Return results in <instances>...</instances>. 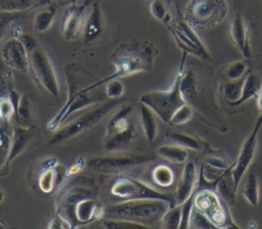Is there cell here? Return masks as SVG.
<instances>
[{
	"instance_id": "1",
	"label": "cell",
	"mask_w": 262,
	"mask_h": 229,
	"mask_svg": "<svg viewBox=\"0 0 262 229\" xmlns=\"http://www.w3.org/2000/svg\"><path fill=\"white\" fill-rule=\"evenodd\" d=\"M98 187L87 177L74 178L59 193L55 214L63 217L72 227L86 225L103 218L104 208L97 200Z\"/></svg>"
},
{
	"instance_id": "2",
	"label": "cell",
	"mask_w": 262,
	"mask_h": 229,
	"mask_svg": "<svg viewBox=\"0 0 262 229\" xmlns=\"http://www.w3.org/2000/svg\"><path fill=\"white\" fill-rule=\"evenodd\" d=\"M64 77L67 99L56 116L48 123L47 128L50 131H56L71 114L92 104L102 102L103 97H106L96 92V89L100 87L99 80L78 64L66 65Z\"/></svg>"
},
{
	"instance_id": "3",
	"label": "cell",
	"mask_w": 262,
	"mask_h": 229,
	"mask_svg": "<svg viewBox=\"0 0 262 229\" xmlns=\"http://www.w3.org/2000/svg\"><path fill=\"white\" fill-rule=\"evenodd\" d=\"M158 54V48L147 40L133 39L124 42L110 56V60L115 67L114 73L105 79L99 80L98 84L101 86L113 79H121L141 72H148L152 68Z\"/></svg>"
},
{
	"instance_id": "4",
	"label": "cell",
	"mask_w": 262,
	"mask_h": 229,
	"mask_svg": "<svg viewBox=\"0 0 262 229\" xmlns=\"http://www.w3.org/2000/svg\"><path fill=\"white\" fill-rule=\"evenodd\" d=\"M170 203L162 199H130L104 208L103 218L123 219L145 224L161 220Z\"/></svg>"
},
{
	"instance_id": "5",
	"label": "cell",
	"mask_w": 262,
	"mask_h": 229,
	"mask_svg": "<svg viewBox=\"0 0 262 229\" xmlns=\"http://www.w3.org/2000/svg\"><path fill=\"white\" fill-rule=\"evenodd\" d=\"M18 38L28 50L30 72L33 78L46 92L54 97L57 96L59 93L58 80L53 64L45 49L39 44L38 40L30 34L21 33Z\"/></svg>"
},
{
	"instance_id": "6",
	"label": "cell",
	"mask_w": 262,
	"mask_h": 229,
	"mask_svg": "<svg viewBox=\"0 0 262 229\" xmlns=\"http://www.w3.org/2000/svg\"><path fill=\"white\" fill-rule=\"evenodd\" d=\"M185 55L186 52H184L183 54L179 70L175 76L173 84L168 90L149 91L141 94L139 97V102L147 105L157 114V117L166 124H169L174 112L181 105L186 103L180 89L181 77L184 70Z\"/></svg>"
},
{
	"instance_id": "7",
	"label": "cell",
	"mask_w": 262,
	"mask_h": 229,
	"mask_svg": "<svg viewBox=\"0 0 262 229\" xmlns=\"http://www.w3.org/2000/svg\"><path fill=\"white\" fill-rule=\"evenodd\" d=\"M132 106L121 105L108 121L102 146L107 152L125 150L131 146L136 137V129L131 120Z\"/></svg>"
},
{
	"instance_id": "8",
	"label": "cell",
	"mask_w": 262,
	"mask_h": 229,
	"mask_svg": "<svg viewBox=\"0 0 262 229\" xmlns=\"http://www.w3.org/2000/svg\"><path fill=\"white\" fill-rule=\"evenodd\" d=\"M229 11L226 0H189L184 19L195 30H208L222 22Z\"/></svg>"
},
{
	"instance_id": "9",
	"label": "cell",
	"mask_w": 262,
	"mask_h": 229,
	"mask_svg": "<svg viewBox=\"0 0 262 229\" xmlns=\"http://www.w3.org/2000/svg\"><path fill=\"white\" fill-rule=\"evenodd\" d=\"M111 194L123 200L130 199H162L175 205L174 193L162 192L145 182L129 176L118 177L111 186Z\"/></svg>"
},
{
	"instance_id": "10",
	"label": "cell",
	"mask_w": 262,
	"mask_h": 229,
	"mask_svg": "<svg viewBox=\"0 0 262 229\" xmlns=\"http://www.w3.org/2000/svg\"><path fill=\"white\" fill-rule=\"evenodd\" d=\"M120 104V99H110L106 102H101L96 107L88 110L87 112L83 113L73 122L69 123L68 125L56 131V133L51 138L50 144H58L64 142L91 129L92 127L97 125L108 112H111Z\"/></svg>"
},
{
	"instance_id": "11",
	"label": "cell",
	"mask_w": 262,
	"mask_h": 229,
	"mask_svg": "<svg viewBox=\"0 0 262 229\" xmlns=\"http://www.w3.org/2000/svg\"><path fill=\"white\" fill-rule=\"evenodd\" d=\"M194 209L205 214L215 227H237L217 192L210 188H196L193 193Z\"/></svg>"
},
{
	"instance_id": "12",
	"label": "cell",
	"mask_w": 262,
	"mask_h": 229,
	"mask_svg": "<svg viewBox=\"0 0 262 229\" xmlns=\"http://www.w3.org/2000/svg\"><path fill=\"white\" fill-rule=\"evenodd\" d=\"M261 127H262V113L258 118L252 132L250 133L248 138L244 141L235 162L230 165L229 175L232 180L233 188L235 192L237 191L242 179L244 178L246 172L249 170L254 159L256 149H257V143H258V134Z\"/></svg>"
},
{
	"instance_id": "13",
	"label": "cell",
	"mask_w": 262,
	"mask_h": 229,
	"mask_svg": "<svg viewBox=\"0 0 262 229\" xmlns=\"http://www.w3.org/2000/svg\"><path fill=\"white\" fill-rule=\"evenodd\" d=\"M177 45L186 53H190L201 59L211 61V55L193 29L185 19L169 26Z\"/></svg>"
},
{
	"instance_id": "14",
	"label": "cell",
	"mask_w": 262,
	"mask_h": 229,
	"mask_svg": "<svg viewBox=\"0 0 262 229\" xmlns=\"http://www.w3.org/2000/svg\"><path fill=\"white\" fill-rule=\"evenodd\" d=\"M157 158L154 154H120L111 156H96L91 158L87 166L90 169L102 172H115L132 167H138L143 164L154 162Z\"/></svg>"
},
{
	"instance_id": "15",
	"label": "cell",
	"mask_w": 262,
	"mask_h": 229,
	"mask_svg": "<svg viewBox=\"0 0 262 229\" xmlns=\"http://www.w3.org/2000/svg\"><path fill=\"white\" fill-rule=\"evenodd\" d=\"M89 6L88 3H72L63 11L61 17V34L64 40L75 41L82 37Z\"/></svg>"
},
{
	"instance_id": "16",
	"label": "cell",
	"mask_w": 262,
	"mask_h": 229,
	"mask_svg": "<svg viewBox=\"0 0 262 229\" xmlns=\"http://www.w3.org/2000/svg\"><path fill=\"white\" fill-rule=\"evenodd\" d=\"M1 59L11 70L23 74L30 72L29 53L18 37L13 36L5 41L1 48Z\"/></svg>"
},
{
	"instance_id": "17",
	"label": "cell",
	"mask_w": 262,
	"mask_h": 229,
	"mask_svg": "<svg viewBox=\"0 0 262 229\" xmlns=\"http://www.w3.org/2000/svg\"><path fill=\"white\" fill-rule=\"evenodd\" d=\"M66 176L67 170L64 167L59 165L56 158L49 157L45 159L38 168V188L44 193H50L53 189L57 188L61 184Z\"/></svg>"
},
{
	"instance_id": "18",
	"label": "cell",
	"mask_w": 262,
	"mask_h": 229,
	"mask_svg": "<svg viewBox=\"0 0 262 229\" xmlns=\"http://www.w3.org/2000/svg\"><path fill=\"white\" fill-rule=\"evenodd\" d=\"M199 180V171L193 162H186L183 166L181 176L179 178L175 195L176 204H181L196 190Z\"/></svg>"
},
{
	"instance_id": "19",
	"label": "cell",
	"mask_w": 262,
	"mask_h": 229,
	"mask_svg": "<svg viewBox=\"0 0 262 229\" xmlns=\"http://www.w3.org/2000/svg\"><path fill=\"white\" fill-rule=\"evenodd\" d=\"M103 33V14L99 3L93 2L90 4L84 30L82 34L83 42L85 44H92L96 42Z\"/></svg>"
},
{
	"instance_id": "20",
	"label": "cell",
	"mask_w": 262,
	"mask_h": 229,
	"mask_svg": "<svg viewBox=\"0 0 262 229\" xmlns=\"http://www.w3.org/2000/svg\"><path fill=\"white\" fill-rule=\"evenodd\" d=\"M37 132L38 129L33 125L30 127H23L18 125L13 128L7 166H9L13 159H15L19 154L29 148L30 144L35 139Z\"/></svg>"
},
{
	"instance_id": "21",
	"label": "cell",
	"mask_w": 262,
	"mask_h": 229,
	"mask_svg": "<svg viewBox=\"0 0 262 229\" xmlns=\"http://www.w3.org/2000/svg\"><path fill=\"white\" fill-rule=\"evenodd\" d=\"M230 38L236 47V49L242 53L245 58L251 57V49L249 44L248 29L243 16L238 13L234 14L229 27Z\"/></svg>"
},
{
	"instance_id": "22",
	"label": "cell",
	"mask_w": 262,
	"mask_h": 229,
	"mask_svg": "<svg viewBox=\"0 0 262 229\" xmlns=\"http://www.w3.org/2000/svg\"><path fill=\"white\" fill-rule=\"evenodd\" d=\"M138 113L144 136L149 142H154L158 135V123L156 120L157 114L147 105L141 102H139Z\"/></svg>"
},
{
	"instance_id": "23",
	"label": "cell",
	"mask_w": 262,
	"mask_h": 229,
	"mask_svg": "<svg viewBox=\"0 0 262 229\" xmlns=\"http://www.w3.org/2000/svg\"><path fill=\"white\" fill-rule=\"evenodd\" d=\"M57 10V5L55 2H48L43 5V8H41L34 16L33 19V28L36 32L43 33L47 31L55 17Z\"/></svg>"
},
{
	"instance_id": "24",
	"label": "cell",
	"mask_w": 262,
	"mask_h": 229,
	"mask_svg": "<svg viewBox=\"0 0 262 229\" xmlns=\"http://www.w3.org/2000/svg\"><path fill=\"white\" fill-rule=\"evenodd\" d=\"M166 138L169 139L174 144L182 146L186 149H191L194 151L206 150V143L204 141L188 134L179 133V132H167Z\"/></svg>"
},
{
	"instance_id": "25",
	"label": "cell",
	"mask_w": 262,
	"mask_h": 229,
	"mask_svg": "<svg viewBox=\"0 0 262 229\" xmlns=\"http://www.w3.org/2000/svg\"><path fill=\"white\" fill-rule=\"evenodd\" d=\"M150 179L156 186L168 188L174 183L175 173L170 166L166 164H159L151 169Z\"/></svg>"
},
{
	"instance_id": "26",
	"label": "cell",
	"mask_w": 262,
	"mask_h": 229,
	"mask_svg": "<svg viewBox=\"0 0 262 229\" xmlns=\"http://www.w3.org/2000/svg\"><path fill=\"white\" fill-rule=\"evenodd\" d=\"M157 153L166 161L174 164H185L188 159V149L177 144L162 145L158 148Z\"/></svg>"
},
{
	"instance_id": "27",
	"label": "cell",
	"mask_w": 262,
	"mask_h": 229,
	"mask_svg": "<svg viewBox=\"0 0 262 229\" xmlns=\"http://www.w3.org/2000/svg\"><path fill=\"white\" fill-rule=\"evenodd\" d=\"M261 81L259 77L256 74H249L244 78V83H243V88H242V95L239 100L236 102L235 106H239L246 101L250 100L251 98H256L260 89Z\"/></svg>"
},
{
	"instance_id": "28",
	"label": "cell",
	"mask_w": 262,
	"mask_h": 229,
	"mask_svg": "<svg viewBox=\"0 0 262 229\" xmlns=\"http://www.w3.org/2000/svg\"><path fill=\"white\" fill-rule=\"evenodd\" d=\"M243 195L245 199L252 205L256 207L259 203L260 195H259V182L257 175L254 171H251L248 173L246 182L244 185Z\"/></svg>"
},
{
	"instance_id": "29",
	"label": "cell",
	"mask_w": 262,
	"mask_h": 229,
	"mask_svg": "<svg viewBox=\"0 0 262 229\" xmlns=\"http://www.w3.org/2000/svg\"><path fill=\"white\" fill-rule=\"evenodd\" d=\"M243 83L244 79L236 81H225L221 86L222 94L225 101L232 107L235 106L236 102L241 98Z\"/></svg>"
},
{
	"instance_id": "30",
	"label": "cell",
	"mask_w": 262,
	"mask_h": 229,
	"mask_svg": "<svg viewBox=\"0 0 262 229\" xmlns=\"http://www.w3.org/2000/svg\"><path fill=\"white\" fill-rule=\"evenodd\" d=\"M40 4V0H0V10L27 12Z\"/></svg>"
},
{
	"instance_id": "31",
	"label": "cell",
	"mask_w": 262,
	"mask_h": 229,
	"mask_svg": "<svg viewBox=\"0 0 262 229\" xmlns=\"http://www.w3.org/2000/svg\"><path fill=\"white\" fill-rule=\"evenodd\" d=\"M14 116L19 126L30 127L32 126V109L28 95H23L15 109Z\"/></svg>"
},
{
	"instance_id": "32",
	"label": "cell",
	"mask_w": 262,
	"mask_h": 229,
	"mask_svg": "<svg viewBox=\"0 0 262 229\" xmlns=\"http://www.w3.org/2000/svg\"><path fill=\"white\" fill-rule=\"evenodd\" d=\"M168 0H152L149 5L151 15L165 25H170L172 16L167 4Z\"/></svg>"
},
{
	"instance_id": "33",
	"label": "cell",
	"mask_w": 262,
	"mask_h": 229,
	"mask_svg": "<svg viewBox=\"0 0 262 229\" xmlns=\"http://www.w3.org/2000/svg\"><path fill=\"white\" fill-rule=\"evenodd\" d=\"M182 218L181 204H175L170 207L162 217V222L164 226L168 229H178L180 228Z\"/></svg>"
},
{
	"instance_id": "34",
	"label": "cell",
	"mask_w": 262,
	"mask_h": 229,
	"mask_svg": "<svg viewBox=\"0 0 262 229\" xmlns=\"http://www.w3.org/2000/svg\"><path fill=\"white\" fill-rule=\"evenodd\" d=\"M248 71V63L245 60H236L229 63L223 71L226 81H236L245 78Z\"/></svg>"
},
{
	"instance_id": "35",
	"label": "cell",
	"mask_w": 262,
	"mask_h": 229,
	"mask_svg": "<svg viewBox=\"0 0 262 229\" xmlns=\"http://www.w3.org/2000/svg\"><path fill=\"white\" fill-rule=\"evenodd\" d=\"M100 223V226L106 229L110 228H135V227H140V228H146L147 225L139 222H133L129 220H123V219H107V218H102L98 220Z\"/></svg>"
},
{
	"instance_id": "36",
	"label": "cell",
	"mask_w": 262,
	"mask_h": 229,
	"mask_svg": "<svg viewBox=\"0 0 262 229\" xmlns=\"http://www.w3.org/2000/svg\"><path fill=\"white\" fill-rule=\"evenodd\" d=\"M194 110L191 107V105H189L187 102L184 103L183 105H181L172 116L169 124L172 126H179V125H183L186 124L187 122H189L192 117H193Z\"/></svg>"
},
{
	"instance_id": "37",
	"label": "cell",
	"mask_w": 262,
	"mask_h": 229,
	"mask_svg": "<svg viewBox=\"0 0 262 229\" xmlns=\"http://www.w3.org/2000/svg\"><path fill=\"white\" fill-rule=\"evenodd\" d=\"M26 12H10L0 10V43L8 33L10 26L20 18Z\"/></svg>"
},
{
	"instance_id": "38",
	"label": "cell",
	"mask_w": 262,
	"mask_h": 229,
	"mask_svg": "<svg viewBox=\"0 0 262 229\" xmlns=\"http://www.w3.org/2000/svg\"><path fill=\"white\" fill-rule=\"evenodd\" d=\"M10 143L11 138L7 132L2 127H0V170L3 168L8 170L9 166H7V159L10 150Z\"/></svg>"
},
{
	"instance_id": "39",
	"label": "cell",
	"mask_w": 262,
	"mask_h": 229,
	"mask_svg": "<svg viewBox=\"0 0 262 229\" xmlns=\"http://www.w3.org/2000/svg\"><path fill=\"white\" fill-rule=\"evenodd\" d=\"M104 92L108 99H121L125 92V86L120 79H113L105 83Z\"/></svg>"
},
{
	"instance_id": "40",
	"label": "cell",
	"mask_w": 262,
	"mask_h": 229,
	"mask_svg": "<svg viewBox=\"0 0 262 229\" xmlns=\"http://www.w3.org/2000/svg\"><path fill=\"white\" fill-rule=\"evenodd\" d=\"M190 227L192 228H214L215 226L209 220V218L203 214L201 211L193 208L191 218H190Z\"/></svg>"
},
{
	"instance_id": "41",
	"label": "cell",
	"mask_w": 262,
	"mask_h": 229,
	"mask_svg": "<svg viewBox=\"0 0 262 229\" xmlns=\"http://www.w3.org/2000/svg\"><path fill=\"white\" fill-rule=\"evenodd\" d=\"M14 106L9 99L8 95L0 97V116L1 120L7 122L12 116H14Z\"/></svg>"
},
{
	"instance_id": "42",
	"label": "cell",
	"mask_w": 262,
	"mask_h": 229,
	"mask_svg": "<svg viewBox=\"0 0 262 229\" xmlns=\"http://www.w3.org/2000/svg\"><path fill=\"white\" fill-rule=\"evenodd\" d=\"M205 163L211 167H214L216 169H219L221 171H227L230 167V165H228L222 156H219V155H209L207 156Z\"/></svg>"
},
{
	"instance_id": "43",
	"label": "cell",
	"mask_w": 262,
	"mask_h": 229,
	"mask_svg": "<svg viewBox=\"0 0 262 229\" xmlns=\"http://www.w3.org/2000/svg\"><path fill=\"white\" fill-rule=\"evenodd\" d=\"M48 228H53V229H62V228H72V225L60 215L55 214V216L50 220Z\"/></svg>"
},
{
	"instance_id": "44",
	"label": "cell",
	"mask_w": 262,
	"mask_h": 229,
	"mask_svg": "<svg viewBox=\"0 0 262 229\" xmlns=\"http://www.w3.org/2000/svg\"><path fill=\"white\" fill-rule=\"evenodd\" d=\"M86 166V161H85V158L83 157V156H81L80 158H78L77 161H76V163H74L73 165H72V167L67 171V176H71V175H75V174H77V173H79V172H81L83 169H84V167Z\"/></svg>"
},
{
	"instance_id": "45",
	"label": "cell",
	"mask_w": 262,
	"mask_h": 229,
	"mask_svg": "<svg viewBox=\"0 0 262 229\" xmlns=\"http://www.w3.org/2000/svg\"><path fill=\"white\" fill-rule=\"evenodd\" d=\"M256 99H257V107H258V109L262 113V80H261L260 89H259V92H258V95H257Z\"/></svg>"
},
{
	"instance_id": "46",
	"label": "cell",
	"mask_w": 262,
	"mask_h": 229,
	"mask_svg": "<svg viewBox=\"0 0 262 229\" xmlns=\"http://www.w3.org/2000/svg\"><path fill=\"white\" fill-rule=\"evenodd\" d=\"M4 197H5V193H4V191L0 188V203L4 200Z\"/></svg>"
},
{
	"instance_id": "47",
	"label": "cell",
	"mask_w": 262,
	"mask_h": 229,
	"mask_svg": "<svg viewBox=\"0 0 262 229\" xmlns=\"http://www.w3.org/2000/svg\"><path fill=\"white\" fill-rule=\"evenodd\" d=\"M57 2H60V3H75L76 0H56Z\"/></svg>"
},
{
	"instance_id": "48",
	"label": "cell",
	"mask_w": 262,
	"mask_h": 229,
	"mask_svg": "<svg viewBox=\"0 0 262 229\" xmlns=\"http://www.w3.org/2000/svg\"><path fill=\"white\" fill-rule=\"evenodd\" d=\"M48 2H50V0H40V5H44V4L48 3Z\"/></svg>"
},
{
	"instance_id": "49",
	"label": "cell",
	"mask_w": 262,
	"mask_h": 229,
	"mask_svg": "<svg viewBox=\"0 0 262 229\" xmlns=\"http://www.w3.org/2000/svg\"><path fill=\"white\" fill-rule=\"evenodd\" d=\"M2 227H5V224H4V223H2V222L0 221V228H2Z\"/></svg>"
},
{
	"instance_id": "50",
	"label": "cell",
	"mask_w": 262,
	"mask_h": 229,
	"mask_svg": "<svg viewBox=\"0 0 262 229\" xmlns=\"http://www.w3.org/2000/svg\"><path fill=\"white\" fill-rule=\"evenodd\" d=\"M0 120H1V116H0Z\"/></svg>"
}]
</instances>
